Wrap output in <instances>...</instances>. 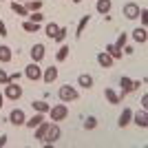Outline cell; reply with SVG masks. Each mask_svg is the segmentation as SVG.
Returning <instances> with one entry per match:
<instances>
[{
	"label": "cell",
	"instance_id": "obj_1",
	"mask_svg": "<svg viewBox=\"0 0 148 148\" xmlns=\"http://www.w3.org/2000/svg\"><path fill=\"white\" fill-rule=\"evenodd\" d=\"M60 135H62L60 126H58L56 122H49V128H47V133H44L42 144H47V146H53V144H56L58 139H60Z\"/></svg>",
	"mask_w": 148,
	"mask_h": 148
},
{
	"label": "cell",
	"instance_id": "obj_2",
	"mask_svg": "<svg viewBox=\"0 0 148 148\" xmlns=\"http://www.w3.org/2000/svg\"><path fill=\"white\" fill-rule=\"evenodd\" d=\"M22 86H20L18 82H7L5 84V97L11 99V102H18L20 97H22Z\"/></svg>",
	"mask_w": 148,
	"mask_h": 148
},
{
	"label": "cell",
	"instance_id": "obj_3",
	"mask_svg": "<svg viewBox=\"0 0 148 148\" xmlns=\"http://www.w3.org/2000/svg\"><path fill=\"white\" fill-rule=\"evenodd\" d=\"M49 115H51V122H62V119L69 117V106L62 102V104H56L49 108Z\"/></svg>",
	"mask_w": 148,
	"mask_h": 148
},
{
	"label": "cell",
	"instance_id": "obj_4",
	"mask_svg": "<svg viewBox=\"0 0 148 148\" xmlns=\"http://www.w3.org/2000/svg\"><path fill=\"white\" fill-rule=\"evenodd\" d=\"M77 88L75 86H69V84H64V86H60V91H58V97H60V102H64V104H69V102H73V99H77Z\"/></svg>",
	"mask_w": 148,
	"mask_h": 148
},
{
	"label": "cell",
	"instance_id": "obj_5",
	"mask_svg": "<svg viewBox=\"0 0 148 148\" xmlns=\"http://www.w3.org/2000/svg\"><path fill=\"white\" fill-rule=\"evenodd\" d=\"M25 75L31 82H38V80H42V69L38 66V62H31L29 66L25 69Z\"/></svg>",
	"mask_w": 148,
	"mask_h": 148
},
{
	"label": "cell",
	"instance_id": "obj_6",
	"mask_svg": "<svg viewBox=\"0 0 148 148\" xmlns=\"http://www.w3.org/2000/svg\"><path fill=\"white\" fill-rule=\"evenodd\" d=\"M27 122V115L22 108H13L11 113H9V124H13V126H25Z\"/></svg>",
	"mask_w": 148,
	"mask_h": 148
},
{
	"label": "cell",
	"instance_id": "obj_7",
	"mask_svg": "<svg viewBox=\"0 0 148 148\" xmlns=\"http://www.w3.org/2000/svg\"><path fill=\"white\" fill-rule=\"evenodd\" d=\"M119 86H122L124 93H133V91L139 88V82H137V80H130V77H126V75H122V77H119Z\"/></svg>",
	"mask_w": 148,
	"mask_h": 148
},
{
	"label": "cell",
	"instance_id": "obj_8",
	"mask_svg": "<svg viewBox=\"0 0 148 148\" xmlns=\"http://www.w3.org/2000/svg\"><path fill=\"white\" fill-rule=\"evenodd\" d=\"M31 62H42L44 60V56H47V49H44V44H33V47H31Z\"/></svg>",
	"mask_w": 148,
	"mask_h": 148
},
{
	"label": "cell",
	"instance_id": "obj_9",
	"mask_svg": "<svg viewBox=\"0 0 148 148\" xmlns=\"http://www.w3.org/2000/svg\"><path fill=\"white\" fill-rule=\"evenodd\" d=\"M124 16H126L128 20H137V16H139V5L126 2V5H124Z\"/></svg>",
	"mask_w": 148,
	"mask_h": 148
},
{
	"label": "cell",
	"instance_id": "obj_10",
	"mask_svg": "<svg viewBox=\"0 0 148 148\" xmlns=\"http://www.w3.org/2000/svg\"><path fill=\"white\" fill-rule=\"evenodd\" d=\"M9 7H11V11L16 13V16H22V18H27V16H29V11H27V7L22 5V2H16V0H9Z\"/></svg>",
	"mask_w": 148,
	"mask_h": 148
},
{
	"label": "cell",
	"instance_id": "obj_11",
	"mask_svg": "<svg viewBox=\"0 0 148 148\" xmlns=\"http://www.w3.org/2000/svg\"><path fill=\"white\" fill-rule=\"evenodd\" d=\"M42 80L47 82V84H51V82L58 80V66H49L42 71Z\"/></svg>",
	"mask_w": 148,
	"mask_h": 148
},
{
	"label": "cell",
	"instance_id": "obj_12",
	"mask_svg": "<svg viewBox=\"0 0 148 148\" xmlns=\"http://www.w3.org/2000/svg\"><path fill=\"white\" fill-rule=\"evenodd\" d=\"M133 40H135V42H139V44H146V40H148L146 27H137V29L133 31Z\"/></svg>",
	"mask_w": 148,
	"mask_h": 148
},
{
	"label": "cell",
	"instance_id": "obj_13",
	"mask_svg": "<svg viewBox=\"0 0 148 148\" xmlns=\"http://www.w3.org/2000/svg\"><path fill=\"white\" fill-rule=\"evenodd\" d=\"M133 122L139 126V128H146L148 126V115H146V108L142 113H133Z\"/></svg>",
	"mask_w": 148,
	"mask_h": 148
},
{
	"label": "cell",
	"instance_id": "obj_14",
	"mask_svg": "<svg viewBox=\"0 0 148 148\" xmlns=\"http://www.w3.org/2000/svg\"><path fill=\"white\" fill-rule=\"evenodd\" d=\"M97 62H99V66H104V69H111V66H113V62H115V60H113V58L108 56L106 51H99V53H97Z\"/></svg>",
	"mask_w": 148,
	"mask_h": 148
},
{
	"label": "cell",
	"instance_id": "obj_15",
	"mask_svg": "<svg viewBox=\"0 0 148 148\" xmlns=\"http://www.w3.org/2000/svg\"><path fill=\"white\" fill-rule=\"evenodd\" d=\"M44 119H47V117H44V113H36L33 117H29V119L25 122V126H27V128H31V130H33V128L38 126V124H42Z\"/></svg>",
	"mask_w": 148,
	"mask_h": 148
},
{
	"label": "cell",
	"instance_id": "obj_16",
	"mask_svg": "<svg viewBox=\"0 0 148 148\" xmlns=\"http://www.w3.org/2000/svg\"><path fill=\"white\" fill-rule=\"evenodd\" d=\"M133 122V111H130V108H124L122 111V115H119V128H124V126H128V124Z\"/></svg>",
	"mask_w": 148,
	"mask_h": 148
},
{
	"label": "cell",
	"instance_id": "obj_17",
	"mask_svg": "<svg viewBox=\"0 0 148 148\" xmlns=\"http://www.w3.org/2000/svg\"><path fill=\"white\" fill-rule=\"evenodd\" d=\"M111 7H113V2H111V0H97L95 9H97V13H102V16H108Z\"/></svg>",
	"mask_w": 148,
	"mask_h": 148
},
{
	"label": "cell",
	"instance_id": "obj_18",
	"mask_svg": "<svg viewBox=\"0 0 148 148\" xmlns=\"http://www.w3.org/2000/svg\"><path fill=\"white\" fill-rule=\"evenodd\" d=\"M11 58H13V51L9 49L7 44H0V62L7 64V62H11Z\"/></svg>",
	"mask_w": 148,
	"mask_h": 148
},
{
	"label": "cell",
	"instance_id": "obj_19",
	"mask_svg": "<svg viewBox=\"0 0 148 148\" xmlns=\"http://www.w3.org/2000/svg\"><path fill=\"white\" fill-rule=\"evenodd\" d=\"M91 22V16H82V20L77 22V29H75V38H82V33H84V29H86V25Z\"/></svg>",
	"mask_w": 148,
	"mask_h": 148
},
{
	"label": "cell",
	"instance_id": "obj_20",
	"mask_svg": "<svg viewBox=\"0 0 148 148\" xmlns=\"http://www.w3.org/2000/svg\"><path fill=\"white\" fill-rule=\"evenodd\" d=\"M31 106H33L36 113H49V108H51V104H47L44 99H36V102H31Z\"/></svg>",
	"mask_w": 148,
	"mask_h": 148
},
{
	"label": "cell",
	"instance_id": "obj_21",
	"mask_svg": "<svg viewBox=\"0 0 148 148\" xmlns=\"http://www.w3.org/2000/svg\"><path fill=\"white\" fill-rule=\"evenodd\" d=\"M77 84H80L82 88H91V86H93V75H88V73H82L80 77H77Z\"/></svg>",
	"mask_w": 148,
	"mask_h": 148
},
{
	"label": "cell",
	"instance_id": "obj_22",
	"mask_svg": "<svg viewBox=\"0 0 148 148\" xmlns=\"http://www.w3.org/2000/svg\"><path fill=\"white\" fill-rule=\"evenodd\" d=\"M104 97L108 99V104H119V102H122V99H119V95L113 91V88H104Z\"/></svg>",
	"mask_w": 148,
	"mask_h": 148
},
{
	"label": "cell",
	"instance_id": "obj_23",
	"mask_svg": "<svg viewBox=\"0 0 148 148\" xmlns=\"http://www.w3.org/2000/svg\"><path fill=\"white\" fill-rule=\"evenodd\" d=\"M104 51L113 58V60H119V58H122V49H117L115 44H106V49H104Z\"/></svg>",
	"mask_w": 148,
	"mask_h": 148
},
{
	"label": "cell",
	"instance_id": "obj_24",
	"mask_svg": "<svg viewBox=\"0 0 148 148\" xmlns=\"http://www.w3.org/2000/svg\"><path fill=\"white\" fill-rule=\"evenodd\" d=\"M22 31L36 33V31H40V25H38V22H31V20H25V22H22Z\"/></svg>",
	"mask_w": 148,
	"mask_h": 148
},
{
	"label": "cell",
	"instance_id": "obj_25",
	"mask_svg": "<svg viewBox=\"0 0 148 148\" xmlns=\"http://www.w3.org/2000/svg\"><path fill=\"white\" fill-rule=\"evenodd\" d=\"M25 7H27V11H40L42 9V0H29V2H25Z\"/></svg>",
	"mask_w": 148,
	"mask_h": 148
},
{
	"label": "cell",
	"instance_id": "obj_26",
	"mask_svg": "<svg viewBox=\"0 0 148 148\" xmlns=\"http://www.w3.org/2000/svg\"><path fill=\"white\" fill-rule=\"evenodd\" d=\"M58 29H60V27H58L56 22H49V25L44 27V33H47V38H51V40H53V38H56V33H58Z\"/></svg>",
	"mask_w": 148,
	"mask_h": 148
},
{
	"label": "cell",
	"instance_id": "obj_27",
	"mask_svg": "<svg viewBox=\"0 0 148 148\" xmlns=\"http://www.w3.org/2000/svg\"><path fill=\"white\" fill-rule=\"evenodd\" d=\"M66 58H69V47H66V44H62L60 49H58V53H56V60L58 62H64Z\"/></svg>",
	"mask_w": 148,
	"mask_h": 148
},
{
	"label": "cell",
	"instance_id": "obj_28",
	"mask_svg": "<svg viewBox=\"0 0 148 148\" xmlns=\"http://www.w3.org/2000/svg\"><path fill=\"white\" fill-rule=\"evenodd\" d=\"M27 20H31V22H38V25H40V22L44 20V16H42V11H31L29 16H27Z\"/></svg>",
	"mask_w": 148,
	"mask_h": 148
},
{
	"label": "cell",
	"instance_id": "obj_29",
	"mask_svg": "<svg viewBox=\"0 0 148 148\" xmlns=\"http://www.w3.org/2000/svg\"><path fill=\"white\" fill-rule=\"evenodd\" d=\"M66 33H69V29H66V27H60L53 40H56V42H64V38H66Z\"/></svg>",
	"mask_w": 148,
	"mask_h": 148
},
{
	"label": "cell",
	"instance_id": "obj_30",
	"mask_svg": "<svg viewBox=\"0 0 148 148\" xmlns=\"http://www.w3.org/2000/svg\"><path fill=\"white\" fill-rule=\"evenodd\" d=\"M95 126H97V117H93V115H91V117H86V122H84V128H86V130H93Z\"/></svg>",
	"mask_w": 148,
	"mask_h": 148
},
{
	"label": "cell",
	"instance_id": "obj_31",
	"mask_svg": "<svg viewBox=\"0 0 148 148\" xmlns=\"http://www.w3.org/2000/svg\"><path fill=\"white\" fill-rule=\"evenodd\" d=\"M126 40H128V36H126V33H119L117 42H115V47H117V49H124V47H126Z\"/></svg>",
	"mask_w": 148,
	"mask_h": 148
},
{
	"label": "cell",
	"instance_id": "obj_32",
	"mask_svg": "<svg viewBox=\"0 0 148 148\" xmlns=\"http://www.w3.org/2000/svg\"><path fill=\"white\" fill-rule=\"evenodd\" d=\"M137 18L142 20V27H146V22H148V11H146V9H139V16H137Z\"/></svg>",
	"mask_w": 148,
	"mask_h": 148
},
{
	"label": "cell",
	"instance_id": "obj_33",
	"mask_svg": "<svg viewBox=\"0 0 148 148\" xmlns=\"http://www.w3.org/2000/svg\"><path fill=\"white\" fill-rule=\"evenodd\" d=\"M7 82H9V73H7L5 69H0V84H2V86H5Z\"/></svg>",
	"mask_w": 148,
	"mask_h": 148
},
{
	"label": "cell",
	"instance_id": "obj_34",
	"mask_svg": "<svg viewBox=\"0 0 148 148\" xmlns=\"http://www.w3.org/2000/svg\"><path fill=\"white\" fill-rule=\"evenodd\" d=\"M7 36H9V33H7V25L0 20V38H7Z\"/></svg>",
	"mask_w": 148,
	"mask_h": 148
},
{
	"label": "cell",
	"instance_id": "obj_35",
	"mask_svg": "<svg viewBox=\"0 0 148 148\" xmlns=\"http://www.w3.org/2000/svg\"><path fill=\"white\" fill-rule=\"evenodd\" d=\"M20 80V73L16 71V73H9V82H18Z\"/></svg>",
	"mask_w": 148,
	"mask_h": 148
},
{
	"label": "cell",
	"instance_id": "obj_36",
	"mask_svg": "<svg viewBox=\"0 0 148 148\" xmlns=\"http://www.w3.org/2000/svg\"><path fill=\"white\" fill-rule=\"evenodd\" d=\"M122 53H126V56H133V53H135V49H133V47H124Z\"/></svg>",
	"mask_w": 148,
	"mask_h": 148
},
{
	"label": "cell",
	"instance_id": "obj_37",
	"mask_svg": "<svg viewBox=\"0 0 148 148\" xmlns=\"http://www.w3.org/2000/svg\"><path fill=\"white\" fill-rule=\"evenodd\" d=\"M148 106V95H142V108H146Z\"/></svg>",
	"mask_w": 148,
	"mask_h": 148
},
{
	"label": "cell",
	"instance_id": "obj_38",
	"mask_svg": "<svg viewBox=\"0 0 148 148\" xmlns=\"http://www.w3.org/2000/svg\"><path fill=\"white\" fill-rule=\"evenodd\" d=\"M7 139H9L7 135H2V137H0V148H2V146H7Z\"/></svg>",
	"mask_w": 148,
	"mask_h": 148
},
{
	"label": "cell",
	"instance_id": "obj_39",
	"mask_svg": "<svg viewBox=\"0 0 148 148\" xmlns=\"http://www.w3.org/2000/svg\"><path fill=\"white\" fill-rule=\"evenodd\" d=\"M2 102H5V95H2V93H0V108H2Z\"/></svg>",
	"mask_w": 148,
	"mask_h": 148
},
{
	"label": "cell",
	"instance_id": "obj_40",
	"mask_svg": "<svg viewBox=\"0 0 148 148\" xmlns=\"http://www.w3.org/2000/svg\"><path fill=\"white\" fill-rule=\"evenodd\" d=\"M16 2H22V5H25V2H29V0H16Z\"/></svg>",
	"mask_w": 148,
	"mask_h": 148
},
{
	"label": "cell",
	"instance_id": "obj_41",
	"mask_svg": "<svg viewBox=\"0 0 148 148\" xmlns=\"http://www.w3.org/2000/svg\"><path fill=\"white\" fill-rule=\"evenodd\" d=\"M73 2H75V5H80V2H82V0H73Z\"/></svg>",
	"mask_w": 148,
	"mask_h": 148
},
{
	"label": "cell",
	"instance_id": "obj_42",
	"mask_svg": "<svg viewBox=\"0 0 148 148\" xmlns=\"http://www.w3.org/2000/svg\"><path fill=\"white\" fill-rule=\"evenodd\" d=\"M0 2H9V0H0Z\"/></svg>",
	"mask_w": 148,
	"mask_h": 148
}]
</instances>
